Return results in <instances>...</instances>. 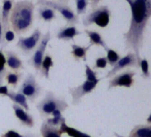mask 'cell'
<instances>
[{
  "mask_svg": "<svg viewBox=\"0 0 151 137\" xmlns=\"http://www.w3.org/2000/svg\"><path fill=\"white\" fill-rule=\"evenodd\" d=\"M9 92V88L7 86H0V95H4V96H7Z\"/></svg>",
  "mask_w": 151,
  "mask_h": 137,
  "instance_id": "obj_35",
  "label": "cell"
},
{
  "mask_svg": "<svg viewBox=\"0 0 151 137\" xmlns=\"http://www.w3.org/2000/svg\"><path fill=\"white\" fill-rule=\"evenodd\" d=\"M52 117H59V116H62V112L59 110H54L52 114H51Z\"/></svg>",
  "mask_w": 151,
  "mask_h": 137,
  "instance_id": "obj_37",
  "label": "cell"
},
{
  "mask_svg": "<svg viewBox=\"0 0 151 137\" xmlns=\"http://www.w3.org/2000/svg\"><path fill=\"white\" fill-rule=\"evenodd\" d=\"M111 12L107 6H97L93 9L91 13L83 17L82 22L85 27H89L93 24L97 25L100 28H106L110 22Z\"/></svg>",
  "mask_w": 151,
  "mask_h": 137,
  "instance_id": "obj_4",
  "label": "cell"
},
{
  "mask_svg": "<svg viewBox=\"0 0 151 137\" xmlns=\"http://www.w3.org/2000/svg\"><path fill=\"white\" fill-rule=\"evenodd\" d=\"M36 5H44L52 8L55 12H58L61 15L68 25H75L79 22L78 15L68 4L60 3L54 0H37Z\"/></svg>",
  "mask_w": 151,
  "mask_h": 137,
  "instance_id": "obj_5",
  "label": "cell"
},
{
  "mask_svg": "<svg viewBox=\"0 0 151 137\" xmlns=\"http://www.w3.org/2000/svg\"><path fill=\"white\" fill-rule=\"evenodd\" d=\"M1 137H24V135L21 134L15 130H8L1 134Z\"/></svg>",
  "mask_w": 151,
  "mask_h": 137,
  "instance_id": "obj_34",
  "label": "cell"
},
{
  "mask_svg": "<svg viewBox=\"0 0 151 137\" xmlns=\"http://www.w3.org/2000/svg\"><path fill=\"white\" fill-rule=\"evenodd\" d=\"M132 67H139V62L138 61L137 56L133 52H129L125 56L119 59V61L113 66V68L107 73L105 79H110L113 76L116 75V73L124 68H132Z\"/></svg>",
  "mask_w": 151,
  "mask_h": 137,
  "instance_id": "obj_10",
  "label": "cell"
},
{
  "mask_svg": "<svg viewBox=\"0 0 151 137\" xmlns=\"http://www.w3.org/2000/svg\"><path fill=\"white\" fill-rule=\"evenodd\" d=\"M47 125L53 126V127H60V125L63 123L66 122V118L63 116H59V117H52V118H47L45 120Z\"/></svg>",
  "mask_w": 151,
  "mask_h": 137,
  "instance_id": "obj_28",
  "label": "cell"
},
{
  "mask_svg": "<svg viewBox=\"0 0 151 137\" xmlns=\"http://www.w3.org/2000/svg\"><path fill=\"white\" fill-rule=\"evenodd\" d=\"M42 91L43 89L37 83L36 77L31 73L28 74L18 90V92L25 95L27 100L30 102H34L40 96Z\"/></svg>",
  "mask_w": 151,
  "mask_h": 137,
  "instance_id": "obj_6",
  "label": "cell"
},
{
  "mask_svg": "<svg viewBox=\"0 0 151 137\" xmlns=\"http://www.w3.org/2000/svg\"><path fill=\"white\" fill-rule=\"evenodd\" d=\"M108 65V61L106 57H99L95 60L93 68L97 70V68H105Z\"/></svg>",
  "mask_w": 151,
  "mask_h": 137,
  "instance_id": "obj_31",
  "label": "cell"
},
{
  "mask_svg": "<svg viewBox=\"0 0 151 137\" xmlns=\"http://www.w3.org/2000/svg\"><path fill=\"white\" fill-rule=\"evenodd\" d=\"M68 108V104L65 99L56 96L51 91L46 92L45 97L37 104V109L42 118H47L51 116V114L56 110L63 112Z\"/></svg>",
  "mask_w": 151,
  "mask_h": 137,
  "instance_id": "obj_3",
  "label": "cell"
},
{
  "mask_svg": "<svg viewBox=\"0 0 151 137\" xmlns=\"http://www.w3.org/2000/svg\"><path fill=\"white\" fill-rule=\"evenodd\" d=\"M139 66L141 68L142 71V77L144 79H148L150 78V73H149V65H148V61L147 59H141L139 62Z\"/></svg>",
  "mask_w": 151,
  "mask_h": 137,
  "instance_id": "obj_30",
  "label": "cell"
},
{
  "mask_svg": "<svg viewBox=\"0 0 151 137\" xmlns=\"http://www.w3.org/2000/svg\"><path fill=\"white\" fill-rule=\"evenodd\" d=\"M81 34L82 32L78 30L75 25H67L59 30L56 33V37L62 41H73L76 37Z\"/></svg>",
  "mask_w": 151,
  "mask_h": 137,
  "instance_id": "obj_14",
  "label": "cell"
},
{
  "mask_svg": "<svg viewBox=\"0 0 151 137\" xmlns=\"http://www.w3.org/2000/svg\"><path fill=\"white\" fill-rule=\"evenodd\" d=\"M7 67L6 63V56L4 53V48H0V86H2L5 79V76L7 72Z\"/></svg>",
  "mask_w": 151,
  "mask_h": 137,
  "instance_id": "obj_25",
  "label": "cell"
},
{
  "mask_svg": "<svg viewBox=\"0 0 151 137\" xmlns=\"http://www.w3.org/2000/svg\"><path fill=\"white\" fill-rule=\"evenodd\" d=\"M134 76H135V72L132 71H126L120 74L115 75L112 78H110L109 81L108 89L110 90L111 88L117 87H124L130 88L134 84V79H133Z\"/></svg>",
  "mask_w": 151,
  "mask_h": 137,
  "instance_id": "obj_11",
  "label": "cell"
},
{
  "mask_svg": "<svg viewBox=\"0 0 151 137\" xmlns=\"http://www.w3.org/2000/svg\"><path fill=\"white\" fill-rule=\"evenodd\" d=\"M14 2V0H3L2 1V7H1V22L3 26L4 33L7 31L8 30H11L9 18L11 10L13 8Z\"/></svg>",
  "mask_w": 151,
  "mask_h": 137,
  "instance_id": "obj_15",
  "label": "cell"
},
{
  "mask_svg": "<svg viewBox=\"0 0 151 137\" xmlns=\"http://www.w3.org/2000/svg\"><path fill=\"white\" fill-rule=\"evenodd\" d=\"M60 130L62 132V133H67L69 137H92L86 133H84L80 130H78L74 127L68 126L66 122H63L60 125Z\"/></svg>",
  "mask_w": 151,
  "mask_h": 137,
  "instance_id": "obj_23",
  "label": "cell"
},
{
  "mask_svg": "<svg viewBox=\"0 0 151 137\" xmlns=\"http://www.w3.org/2000/svg\"><path fill=\"white\" fill-rule=\"evenodd\" d=\"M128 137H151V124L137 125L132 129Z\"/></svg>",
  "mask_w": 151,
  "mask_h": 137,
  "instance_id": "obj_20",
  "label": "cell"
},
{
  "mask_svg": "<svg viewBox=\"0 0 151 137\" xmlns=\"http://www.w3.org/2000/svg\"><path fill=\"white\" fill-rule=\"evenodd\" d=\"M101 1V0H89L90 2V5H91V7L92 9H94L98 6V5L100 4V2Z\"/></svg>",
  "mask_w": 151,
  "mask_h": 137,
  "instance_id": "obj_36",
  "label": "cell"
},
{
  "mask_svg": "<svg viewBox=\"0 0 151 137\" xmlns=\"http://www.w3.org/2000/svg\"><path fill=\"white\" fill-rule=\"evenodd\" d=\"M76 3V14L78 15L85 14L90 5L89 0H74Z\"/></svg>",
  "mask_w": 151,
  "mask_h": 137,
  "instance_id": "obj_26",
  "label": "cell"
},
{
  "mask_svg": "<svg viewBox=\"0 0 151 137\" xmlns=\"http://www.w3.org/2000/svg\"><path fill=\"white\" fill-rule=\"evenodd\" d=\"M4 37H5L6 42L8 44V43H10V42H12V41L14 40V38H15V33L12 30H8L7 31H6L4 33Z\"/></svg>",
  "mask_w": 151,
  "mask_h": 137,
  "instance_id": "obj_33",
  "label": "cell"
},
{
  "mask_svg": "<svg viewBox=\"0 0 151 137\" xmlns=\"http://www.w3.org/2000/svg\"><path fill=\"white\" fill-rule=\"evenodd\" d=\"M50 40H51V33H50V31H47L45 35L42 36V38H41L38 45L35 49L31 58L28 61V63L34 68V70L36 71L37 73L40 71L42 61L45 55L46 47H47Z\"/></svg>",
  "mask_w": 151,
  "mask_h": 137,
  "instance_id": "obj_8",
  "label": "cell"
},
{
  "mask_svg": "<svg viewBox=\"0 0 151 137\" xmlns=\"http://www.w3.org/2000/svg\"><path fill=\"white\" fill-rule=\"evenodd\" d=\"M22 76L23 75L19 71H7L5 76V79L7 85L12 86L14 88H15L22 79Z\"/></svg>",
  "mask_w": 151,
  "mask_h": 137,
  "instance_id": "obj_24",
  "label": "cell"
},
{
  "mask_svg": "<svg viewBox=\"0 0 151 137\" xmlns=\"http://www.w3.org/2000/svg\"><path fill=\"white\" fill-rule=\"evenodd\" d=\"M147 124H151V114L148 116V118H147Z\"/></svg>",
  "mask_w": 151,
  "mask_h": 137,
  "instance_id": "obj_40",
  "label": "cell"
},
{
  "mask_svg": "<svg viewBox=\"0 0 151 137\" xmlns=\"http://www.w3.org/2000/svg\"><path fill=\"white\" fill-rule=\"evenodd\" d=\"M24 137H40V136H39V135H37V134H36V133L27 132V133L24 134Z\"/></svg>",
  "mask_w": 151,
  "mask_h": 137,
  "instance_id": "obj_38",
  "label": "cell"
},
{
  "mask_svg": "<svg viewBox=\"0 0 151 137\" xmlns=\"http://www.w3.org/2000/svg\"><path fill=\"white\" fill-rule=\"evenodd\" d=\"M36 5L29 0H21L14 4L9 22L12 30L21 36L28 32L33 25Z\"/></svg>",
  "mask_w": 151,
  "mask_h": 137,
  "instance_id": "obj_2",
  "label": "cell"
},
{
  "mask_svg": "<svg viewBox=\"0 0 151 137\" xmlns=\"http://www.w3.org/2000/svg\"><path fill=\"white\" fill-rule=\"evenodd\" d=\"M13 110H14L15 117L18 118V120L21 122L22 125H23L27 127H29V128H32L35 125V120H34L33 116L30 115L22 107L14 103Z\"/></svg>",
  "mask_w": 151,
  "mask_h": 137,
  "instance_id": "obj_13",
  "label": "cell"
},
{
  "mask_svg": "<svg viewBox=\"0 0 151 137\" xmlns=\"http://www.w3.org/2000/svg\"><path fill=\"white\" fill-rule=\"evenodd\" d=\"M40 134L42 137H61L62 132L59 127H53L44 121L40 127Z\"/></svg>",
  "mask_w": 151,
  "mask_h": 137,
  "instance_id": "obj_21",
  "label": "cell"
},
{
  "mask_svg": "<svg viewBox=\"0 0 151 137\" xmlns=\"http://www.w3.org/2000/svg\"><path fill=\"white\" fill-rule=\"evenodd\" d=\"M86 36L88 37L89 38V42H90V45L93 46V45H97V46H101L102 47L104 50H108L109 47H108V45L106 44L104 38L102 37V36L98 32V31H95V30H85L84 31Z\"/></svg>",
  "mask_w": 151,
  "mask_h": 137,
  "instance_id": "obj_18",
  "label": "cell"
},
{
  "mask_svg": "<svg viewBox=\"0 0 151 137\" xmlns=\"http://www.w3.org/2000/svg\"><path fill=\"white\" fill-rule=\"evenodd\" d=\"M7 43L5 40L4 37V30H3V26L1 22V6H0V48H5L6 46Z\"/></svg>",
  "mask_w": 151,
  "mask_h": 137,
  "instance_id": "obj_32",
  "label": "cell"
},
{
  "mask_svg": "<svg viewBox=\"0 0 151 137\" xmlns=\"http://www.w3.org/2000/svg\"><path fill=\"white\" fill-rule=\"evenodd\" d=\"M37 16L39 20L44 21L45 22H51L57 18L56 12L52 8L44 5H38Z\"/></svg>",
  "mask_w": 151,
  "mask_h": 137,
  "instance_id": "obj_17",
  "label": "cell"
},
{
  "mask_svg": "<svg viewBox=\"0 0 151 137\" xmlns=\"http://www.w3.org/2000/svg\"><path fill=\"white\" fill-rule=\"evenodd\" d=\"M42 32L41 30L37 28L34 30L33 33L29 37H22L19 36L18 41L16 43V47L20 49L25 55H29L32 52L35 51L37 46L38 45L41 38H42Z\"/></svg>",
  "mask_w": 151,
  "mask_h": 137,
  "instance_id": "obj_7",
  "label": "cell"
},
{
  "mask_svg": "<svg viewBox=\"0 0 151 137\" xmlns=\"http://www.w3.org/2000/svg\"><path fill=\"white\" fill-rule=\"evenodd\" d=\"M92 45L89 44L88 45H78L77 44L71 45V52L70 54L76 61L83 60L84 61H86L87 60V53L90 50Z\"/></svg>",
  "mask_w": 151,
  "mask_h": 137,
  "instance_id": "obj_16",
  "label": "cell"
},
{
  "mask_svg": "<svg viewBox=\"0 0 151 137\" xmlns=\"http://www.w3.org/2000/svg\"><path fill=\"white\" fill-rule=\"evenodd\" d=\"M115 135H116V137H124V136H122V135H120V134H118L117 133H115Z\"/></svg>",
  "mask_w": 151,
  "mask_h": 137,
  "instance_id": "obj_41",
  "label": "cell"
},
{
  "mask_svg": "<svg viewBox=\"0 0 151 137\" xmlns=\"http://www.w3.org/2000/svg\"><path fill=\"white\" fill-rule=\"evenodd\" d=\"M131 8L130 27L123 35L125 49L132 50L140 62L139 51L143 45L144 31L151 17V0H125Z\"/></svg>",
  "mask_w": 151,
  "mask_h": 137,
  "instance_id": "obj_1",
  "label": "cell"
},
{
  "mask_svg": "<svg viewBox=\"0 0 151 137\" xmlns=\"http://www.w3.org/2000/svg\"><path fill=\"white\" fill-rule=\"evenodd\" d=\"M101 81L100 79L94 81H87L86 80L81 85L75 87H68V94L71 95L72 98V104L74 106L80 103L83 97L90 93H92Z\"/></svg>",
  "mask_w": 151,
  "mask_h": 137,
  "instance_id": "obj_9",
  "label": "cell"
},
{
  "mask_svg": "<svg viewBox=\"0 0 151 137\" xmlns=\"http://www.w3.org/2000/svg\"><path fill=\"white\" fill-rule=\"evenodd\" d=\"M54 1L60 2V3H64V4H68L69 2V0H54Z\"/></svg>",
  "mask_w": 151,
  "mask_h": 137,
  "instance_id": "obj_39",
  "label": "cell"
},
{
  "mask_svg": "<svg viewBox=\"0 0 151 137\" xmlns=\"http://www.w3.org/2000/svg\"><path fill=\"white\" fill-rule=\"evenodd\" d=\"M12 102H14V103L22 107L25 110L29 111V106L28 104V100L25 97V95H23L22 93L20 92H15L14 90H9L7 96Z\"/></svg>",
  "mask_w": 151,
  "mask_h": 137,
  "instance_id": "obj_19",
  "label": "cell"
},
{
  "mask_svg": "<svg viewBox=\"0 0 151 137\" xmlns=\"http://www.w3.org/2000/svg\"><path fill=\"white\" fill-rule=\"evenodd\" d=\"M53 61H52V57L50 54H45V58L42 61L41 67H40V75L41 77L45 78L46 79H49L50 78V71L51 68L53 67Z\"/></svg>",
  "mask_w": 151,
  "mask_h": 137,
  "instance_id": "obj_22",
  "label": "cell"
},
{
  "mask_svg": "<svg viewBox=\"0 0 151 137\" xmlns=\"http://www.w3.org/2000/svg\"><path fill=\"white\" fill-rule=\"evenodd\" d=\"M4 53L6 56V67L9 68L11 71H20L22 70H24L25 68L24 63L15 52L10 51V50H6V51H4Z\"/></svg>",
  "mask_w": 151,
  "mask_h": 137,
  "instance_id": "obj_12",
  "label": "cell"
},
{
  "mask_svg": "<svg viewBox=\"0 0 151 137\" xmlns=\"http://www.w3.org/2000/svg\"><path fill=\"white\" fill-rule=\"evenodd\" d=\"M85 68H86V71H85L86 80H87V81H94V80L98 79H97V75H98L97 71L93 70V68L88 64H86Z\"/></svg>",
  "mask_w": 151,
  "mask_h": 137,
  "instance_id": "obj_29",
  "label": "cell"
},
{
  "mask_svg": "<svg viewBox=\"0 0 151 137\" xmlns=\"http://www.w3.org/2000/svg\"><path fill=\"white\" fill-rule=\"evenodd\" d=\"M121 58L120 54L116 52L115 50L113 49H108L107 50V56H106V59H107V61H108V64H109L110 66H114L118 61L119 59Z\"/></svg>",
  "mask_w": 151,
  "mask_h": 137,
  "instance_id": "obj_27",
  "label": "cell"
}]
</instances>
